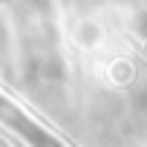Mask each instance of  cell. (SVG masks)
Returning <instances> with one entry per match:
<instances>
[{"mask_svg":"<svg viewBox=\"0 0 147 147\" xmlns=\"http://www.w3.org/2000/svg\"><path fill=\"white\" fill-rule=\"evenodd\" d=\"M136 104H138V110H141V113L147 115V84H144V87H141V90L136 92Z\"/></svg>","mask_w":147,"mask_h":147,"instance_id":"6da1fadb","label":"cell"}]
</instances>
